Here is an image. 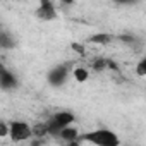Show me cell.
<instances>
[{"instance_id":"3","label":"cell","mask_w":146,"mask_h":146,"mask_svg":"<svg viewBox=\"0 0 146 146\" xmlns=\"http://www.w3.org/2000/svg\"><path fill=\"white\" fill-rule=\"evenodd\" d=\"M9 137L14 141V143H21V141H26L33 136V129L29 127L28 122H23V120H11L9 122Z\"/></svg>"},{"instance_id":"11","label":"cell","mask_w":146,"mask_h":146,"mask_svg":"<svg viewBox=\"0 0 146 146\" xmlns=\"http://www.w3.org/2000/svg\"><path fill=\"white\" fill-rule=\"evenodd\" d=\"M136 74L139 76V78H144L146 76V58L143 57L139 62H137V65H136Z\"/></svg>"},{"instance_id":"8","label":"cell","mask_w":146,"mask_h":146,"mask_svg":"<svg viewBox=\"0 0 146 146\" xmlns=\"http://www.w3.org/2000/svg\"><path fill=\"white\" fill-rule=\"evenodd\" d=\"M57 136H58L62 141L69 143V144H74V143L78 141V137H79L78 129H76V127H72V124H70V125H67V127H64V129H62Z\"/></svg>"},{"instance_id":"6","label":"cell","mask_w":146,"mask_h":146,"mask_svg":"<svg viewBox=\"0 0 146 146\" xmlns=\"http://www.w3.org/2000/svg\"><path fill=\"white\" fill-rule=\"evenodd\" d=\"M17 86H19V81H17L14 72H11L5 67L0 69V90L2 91H12Z\"/></svg>"},{"instance_id":"13","label":"cell","mask_w":146,"mask_h":146,"mask_svg":"<svg viewBox=\"0 0 146 146\" xmlns=\"http://www.w3.org/2000/svg\"><path fill=\"white\" fill-rule=\"evenodd\" d=\"M113 2L117 5H136V4L141 2V0H113Z\"/></svg>"},{"instance_id":"16","label":"cell","mask_w":146,"mask_h":146,"mask_svg":"<svg viewBox=\"0 0 146 146\" xmlns=\"http://www.w3.org/2000/svg\"><path fill=\"white\" fill-rule=\"evenodd\" d=\"M72 2H74V0H62V4H65V5H70Z\"/></svg>"},{"instance_id":"18","label":"cell","mask_w":146,"mask_h":146,"mask_svg":"<svg viewBox=\"0 0 146 146\" xmlns=\"http://www.w3.org/2000/svg\"><path fill=\"white\" fill-rule=\"evenodd\" d=\"M2 28H4V24H2V23H0V29H2Z\"/></svg>"},{"instance_id":"2","label":"cell","mask_w":146,"mask_h":146,"mask_svg":"<svg viewBox=\"0 0 146 146\" xmlns=\"http://www.w3.org/2000/svg\"><path fill=\"white\" fill-rule=\"evenodd\" d=\"M78 141H88L96 146H119V143H120L117 134L112 132L110 129H96V131L86 132V134L79 136Z\"/></svg>"},{"instance_id":"4","label":"cell","mask_w":146,"mask_h":146,"mask_svg":"<svg viewBox=\"0 0 146 146\" xmlns=\"http://www.w3.org/2000/svg\"><path fill=\"white\" fill-rule=\"evenodd\" d=\"M67 78H69V65H65V64H58V65L52 67L50 72L46 74V81L53 88L64 86L65 81H67Z\"/></svg>"},{"instance_id":"14","label":"cell","mask_w":146,"mask_h":146,"mask_svg":"<svg viewBox=\"0 0 146 146\" xmlns=\"http://www.w3.org/2000/svg\"><path fill=\"white\" fill-rule=\"evenodd\" d=\"M7 132H9V124L0 122V136H7Z\"/></svg>"},{"instance_id":"15","label":"cell","mask_w":146,"mask_h":146,"mask_svg":"<svg viewBox=\"0 0 146 146\" xmlns=\"http://www.w3.org/2000/svg\"><path fill=\"white\" fill-rule=\"evenodd\" d=\"M72 48H74L78 53H84V46L83 45H78V43H72Z\"/></svg>"},{"instance_id":"7","label":"cell","mask_w":146,"mask_h":146,"mask_svg":"<svg viewBox=\"0 0 146 146\" xmlns=\"http://www.w3.org/2000/svg\"><path fill=\"white\" fill-rule=\"evenodd\" d=\"M17 46V38L7 31L5 28L0 29V50H14Z\"/></svg>"},{"instance_id":"1","label":"cell","mask_w":146,"mask_h":146,"mask_svg":"<svg viewBox=\"0 0 146 146\" xmlns=\"http://www.w3.org/2000/svg\"><path fill=\"white\" fill-rule=\"evenodd\" d=\"M76 120V117H74V113L72 112H69V110H62V112H57V113H53L48 120H46V124L41 127V132L40 134H50V136H57L64 127H67V125H70L72 122Z\"/></svg>"},{"instance_id":"17","label":"cell","mask_w":146,"mask_h":146,"mask_svg":"<svg viewBox=\"0 0 146 146\" xmlns=\"http://www.w3.org/2000/svg\"><path fill=\"white\" fill-rule=\"evenodd\" d=\"M4 67V62H2V57H0V69H2Z\"/></svg>"},{"instance_id":"10","label":"cell","mask_w":146,"mask_h":146,"mask_svg":"<svg viewBox=\"0 0 146 146\" xmlns=\"http://www.w3.org/2000/svg\"><path fill=\"white\" fill-rule=\"evenodd\" d=\"M74 78H76V81L84 83V81L90 78V72H88V69H84V67H78V69H74Z\"/></svg>"},{"instance_id":"9","label":"cell","mask_w":146,"mask_h":146,"mask_svg":"<svg viewBox=\"0 0 146 146\" xmlns=\"http://www.w3.org/2000/svg\"><path fill=\"white\" fill-rule=\"evenodd\" d=\"M88 41H90V43H96V45H107V43L112 41V36L107 35V33H100V35H93V36H90Z\"/></svg>"},{"instance_id":"5","label":"cell","mask_w":146,"mask_h":146,"mask_svg":"<svg viewBox=\"0 0 146 146\" xmlns=\"http://www.w3.org/2000/svg\"><path fill=\"white\" fill-rule=\"evenodd\" d=\"M35 16L40 21H46L48 23V21L57 19V9H55L52 0H38V7H36Z\"/></svg>"},{"instance_id":"12","label":"cell","mask_w":146,"mask_h":146,"mask_svg":"<svg viewBox=\"0 0 146 146\" xmlns=\"http://www.w3.org/2000/svg\"><path fill=\"white\" fill-rule=\"evenodd\" d=\"M107 67H108V60L107 58H96L93 62V69L95 70H105Z\"/></svg>"}]
</instances>
